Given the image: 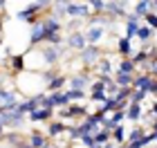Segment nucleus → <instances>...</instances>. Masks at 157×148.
Here are the masks:
<instances>
[{
    "mask_svg": "<svg viewBox=\"0 0 157 148\" xmlns=\"http://www.w3.org/2000/svg\"><path fill=\"white\" fill-rule=\"evenodd\" d=\"M25 121H27V115L18 112L16 108H11V110H0V123H2L5 128L16 130V128H20V126H25Z\"/></svg>",
    "mask_w": 157,
    "mask_h": 148,
    "instance_id": "obj_1",
    "label": "nucleus"
},
{
    "mask_svg": "<svg viewBox=\"0 0 157 148\" xmlns=\"http://www.w3.org/2000/svg\"><path fill=\"white\" fill-rule=\"evenodd\" d=\"M101 47L99 45H85L83 49H78V61H81V65L83 67H92V65H97V61L101 59Z\"/></svg>",
    "mask_w": 157,
    "mask_h": 148,
    "instance_id": "obj_2",
    "label": "nucleus"
},
{
    "mask_svg": "<svg viewBox=\"0 0 157 148\" xmlns=\"http://www.w3.org/2000/svg\"><path fill=\"white\" fill-rule=\"evenodd\" d=\"M36 47H38V45H36ZM36 52L40 54V61H43V65H47V67H54L56 63L61 61V54H59V47H56V45L40 43V47L36 49Z\"/></svg>",
    "mask_w": 157,
    "mask_h": 148,
    "instance_id": "obj_3",
    "label": "nucleus"
},
{
    "mask_svg": "<svg viewBox=\"0 0 157 148\" xmlns=\"http://www.w3.org/2000/svg\"><path fill=\"white\" fill-rule=\"evenodd\" d=\"M90 5L85 2V0H81V2H76V0H72V2L67 5V11H65V18H90Z\"/></svg>",
    "mask_w": 157,
    "mask_h": 148,
    "instance_id": "obj_4",
    "label": "nucleus"
},
{
    "mask_svg": "<svg viewBox=\"0 0 157 148\" xmlns=\"http://www.w3.org/2000/svg\"><path fill=\"white\" fill-rule=\"evenodd\" d=\"M40 11H45V9H43L38 2H29L25 9H20V11L16 13V18L23 20V23H29V25H32V23H36V20H38V13H40Z\"/></svg>",
    "mask_w": 157,
    "mask_h": 148,
    "instance_id": "obj_5",
    "label": "nucleus"
},
{
    "mask_svg": "<svg viewBox=\"0 0 157 148\" xmlns=\"http://www.w3.org/2000/svg\"><path fill=\"white\" fill-rule=\"evenodd\" d=\"M83 34H85V40H88L90 45H99V43L105 38L108 29H105V27H101V25H88V27L83 29Z\"/></svg>",
    "mask_w": 157,
    "mask_h": 148,
    "instance_id": "obj_6",
    "label": "nucleus"
},
{
    "mask_svg": "<svg viewBox=\"0 0 157 148\" xmlns=\"http://www.w3.org/2000/svg\"><path fill=\"white\" fill-rule=\"evenodd\" d=\"M92 81H94V76L88 74V72H78V74L67 76V83H70V88H72V90H88Z\"/></svg>",
    "mask_w": 157,
    "mask_h": 148,
    "instance_id": "obj_7",
    "label": "nucleus"
},
{
    "mask_svg": "<svg viewBox=\"0 0 157 148\" xmlns=\"http://www.w3.org/2000/svg\"><path fill=\"white\" fill-rule=\"evenodd\" d=\"M63 43H65L70 49H83L85 45H88V40H85V34H83V29H78V32H70V34H65V38H63Z\"/></svg>",
    "mask_w": 157,
    "mask_h": 148,
    "instance_id": "obj_8",
    "label": "nucleus"
},
{
    "mask_svg": "<svg viewBox=\"0 0 157 148\" xmlns=\"http://www.w3.org/2000/svg\"><path fill=\"white\" fill-rule=\"evenodd\" d=\"M45 40V27H43V18H38L36 23H32L29 29V47H36Z\"/></svg>",
    "mask_w": 157,
    "mask_h": 148,
    "instance_id": "obj_9",
    "label": "nucleus"
},
{
    "mask_svg": "<svg viewBox=\"0 0 157 148\" xmlns=\"http://www.w3.org/2000/svg\"><path fill=\"white\" fill-rule=\"evenodd\" d=\"M153 79H155V76H153L151 72H139V70H137V74L132 76V88H135V90H146V92H148V90H151Z\"/></svg>",
    "mask_w": 157,
    "mask_h": 148,
    "instance_id": "obj_10",
    "label": "nucleus"
},
{
    "mask_svg": "<svg viewBox=\"0 0 157 148\" xmlns=\"http://www.w3.org/2000/svg\"><path fill=\"white\" fill-rule=\"evenodd\" d=\"M18 105V94L13 92V90H5L0 88V108L2 110H11Z\"/></svg>",
    "mask_w": 157,
    "mask_h": 148,
    "instance_id": "obj_11",
    "label": "nucleus"
},
{
    "mask_svg": "<svg viewBox=\"0 0 157 148\" xmlns=\"http://www.w3.org/2000/svg\"><path fill=\"white\" fill-rule=\"evenodd\" d=\"M52 115H54V108H49V105H38L34 112L27 115V119L34 121V123H38V121H47V119H52Z\"/></svg>",
    "mask_w": 157,
    "mask_h": 148,
    "instance_id": "obj_12",
    "label": "nucleus"
},
{
    "mask_svg": "<svg viewBox=\"0 0 157 148\" xmlns=\"http://www.w3.org/2000/svg\"><path fill=\"white\" fill-rule=\"evenodd\" d=\"M132 52H135L132 38H128V36H119V38H117V54H119V59H124V56H130Z\"/></svg>",
    "mask_w": 157,
    "mask_h": 148,
    "instance_id": "obj_13",
    "label": "nucleus"
},
{
    "mask_svg": "<svg viewBox=\"0 0 157 148\" xmlns=\"http://www.w3.org/2000/svg\"><path fill=\"white\" fill-rule=\"evenodd\" d=\"M115 72H124V74H137V65L132 63L130 56H124L115 63Z\"/></svg>",
    "mask_w": 157,
    "mask_h": 148,
    "instance_id": "obj_14",
    "label": "nucleus"
},
{
    "mask_svg": "<svg viewBox=\"0 0 157 148\" xmlns=\"http://www.w3.org/2000/svg\"><path fill=\"white\" fill-rule=\"evenodd\" d=\"M141 115H144V105L141 103H128V108H126V119L128 121H132V123H137L141 121Z\"/></svg>",
    "mask_w": 157,
    "mask_h": 148,
    "instance_id": "obj_15",
    "label": "nucleus"
},
{
    "mask_svg": "<svg viewBox=\"0 0 157 148\" xmlns=\"http://www.w3.org/2000/svg\"><path fill=\"white\" fill-rule=\"evenodd\" d=\"M43 27H45V34H54V32L63 29V23H61V18L54 16V13H47V18H43Z\"/></svg>",
    "mask_w": 157,
    "mask_h": 148,
    "instance_id": "obj_16",
    "label": "nucleus"
},
{
    "mask_svg": "<svg viewBox=\"0 0 157 148\" xmlns=\"http://www.w3.org/2000/svg\"><path fill=\"white\" fill-rule=\"evenodd\" d=\"M115 63L117 61L108 59V56H101L97 61V74H115Z\"/></svg>",
    "mask_w": 157,
    "mask_h": 148,
    "instance_id": "obj_17",
    "label": "nucleus"
},
{
    "mask_svg": "<svg viewBox=\"0 0 157 148\" xmlns=\"http://www.w3.org/2000/svg\"><path fill=\"white\" fill-rule=\"evenodd\" d=\"M65 108H67L70 119H83L85 115H88V108H85L83 103H74V101H72V103H67Z\"/></svg>",
    "mask_w": 157,
    "mask_h": 148,
    "instance_id": "obj_18",
    "label": "nucleus"
},
{
    "mask_svg": "<svg viewBox=\"0 0 157 148\" xmlns=\"http://www.w3.org/2000/svg\"><path fill=\"white\" fill-rule=\"evenodd\" d=\"M65 83H67V76H65V74H56L54 79L45 85V92H56V90L65 88Z\"/></svg>",
    "mask_w": 157,
    "mask_h": 148,
    "instance_id": "obj_19",
    "label": "nucleus"
},
{
    "mask_svg": "<svg viewBox=\"0 0 157 148\" xmlns=\"http://www.w3.org/2000/svg\"><path fill=\"white\" fill-rule=\"evenodd\" d=\"M130 11L137 13L139 18H144L146 13L151 11V0H137V2H132V5H130Z\"/></svg>",
    "mask_w": 157,
    "mask_h": 148,
    "instance_id": "obj_20",
    "label": "nucleus"
},
{
    "mask_svg": "<svg viewBox=\"0 0 157 148\" xmlns=\"http://www.w3.org/2000/svg\"><path fill=\"white\" fill-rule=\"evenodd\" d=\"M153 36H155V29H153V27H148L146 23H141V25H139V29H137V34H135V38L141 40V43H148V40H151Z\"/></svg>",
    "mask_w": 157,
    "mask_h": 148,
    "instance_id": "obj_21",
    "label": "nucleus"
},
{
    "mask_svg": "<svg viewBox=\"0 0 157 148\" xmlns=\"http://www.w3.org/2000/svg\"><path fill=\"white\" fill-rule=\"evenodd\" d=\"M132 76L135 74H124V72H115L112 74V79L119 88H132Z\"/></svg>",
    "mask_w": 157,
    "mask_h": 148,
    "instance_id": "obj_22",
    "label": "nucleus"
},
{
    "mask_svg": "<svg viewBox=\"0 0 157 148\" xmlns=\"http://www.w3.org/2000/svg\"><path fill=\"white\" fill-rule=\"evenodd\" d=\"M65 128H67V126L63 123V121H49V126H47V137L65 135Z\"/></svg>",
    "mask_w": 157,
    "mask_h": 148,
    "instance_id": "obj_23",
    "label": "nucleus"
},
{
    "mask_svg": "<svg viewBox=\"0 0 157 148\" xmlns=\"http://www.w3.org/2000/svg\"><path fill=\"white\" fill-rule=\"evenodd\" d=\"M29 146H34V148H43L47 144V135H43V132H29V142H27Z\"/></svg>",
    "mask_w": 157,
    "mask_h": 148,
    "instance_id": "obj_24",
    "label": "nucleus"
},
{
    "mask_svg": "<svg viewBox=\"0 0 157 148\" xmlns=\"http://www.w3.org/2000/svg\"><path fill=\"white\" fill-rule=\"evenodd\" d=\"M83 23H85L83 18H65V34L83 29Z\"/></svg>",
    "mask_w": 157,
    "mask_h": 148,
    "instance_id": "obj_25",
    "label": "nucleus"
},
{
    "mask_svg": "<svg viewBox=\"0 0 157 148\" xmlns=\"http://www.w3.org/2000/svg\"><path fill=\"white\" fill-rule=\"evenodd\" d=\"M110 137H112V142H115V144H126V126L119 123L117 128L110 132Z\"/></svg>",
    "mask_w": 157,
    "mask_h": 148,
    "instance_id": "obj_26",
    "label": "nucleus"
},
{
    "mask_svg": "<svg viewBox=\"0 0 157 148\" xmlns=\"http://www.w3.org/2000/svg\"><path fill=\"white\" fill-rule=\"evenodd\" d=\"M63 92H65V97H67V101L72 103V101H83L85 97H88V92H85V90H63Z\"/></svg>",
    "mask_w": 157,
    "mask_h": 148,
    "instance_id": "obj_27",
    "label": "nucleus"
},
{
    "mask_svg": "<svg viewBox=\"0 0 157 148\" xmlns=\"http://www.w3.org/2000/svg\"><path fill=\"white\" fill-rule=\"evenodd\" d=\"M130 59H132V63H135V65H144V63L148 61V52H146V47L144 49H137V52H132L130 54Z\"/></svg>",
    "mask_w": 157,
    "mask_h": 148,
    "instance_id": "obj_28",
    "label": "nucleus"
},
{
    "mask_svg": "<svg viewBox=\"0 0 157 148\" xmlns=\"http://www.w3.org/2000/svg\"><path fill=\"white\" fill-rule=\"evenodd\" d=\"M146 97H148L146 90H135V88H130V97H128V99H130L132 103H144Z\"/></svg>",
    "mask_w": 157,
    "mask_h": 148,
    "instance_id": "obj_29",
    "label": "nucleus"
},
{
    "mask_svg": "<svg viewBox=\"0 0 157 148\" xmlns=\"http://www.w3.org/2000/svg\"><path fill=\"white\" fill-rule=\"evenodd\" d=\"M146 128H144V126H135V128L130 130V132H128V135H126V142H135V139H139V137H144L146 135Z\"/></svg>",
    "mask_w": 157,
    "mask_h": 148,
    "instance_id": "obj_30",
    "label": "nucleus"
},
{
    "mask_svg": "<svg viewBox=\"0 0 157 148\" xmlns=\"http://www.w3.org/2000/svg\"><path fill=\"white\" fill-rule=\"evenodd\" d=\"M0 139H5V142L9 144V146L16 148L20 142H23V135H18V132H9V135H5V132H2V137H0Z\"/></svg>",
    "mask_w": 157,
    "mask_h": 148,
    "instance_id": "obj_31",
    "label": "nucleus"
},
{
    "mask_svg": "<svg viewBox=\"0 0 157 148\" xmlns=\"http://www.w3.org/2000/svg\"><path fill=\"white\" fill-rule=\"evenodd\" d=\"M76 142L81 144V146H85V148H92V146H94V135H90V132H83V135L76 139Z\"/></svg>",
    "mask_w": 157,
    "mask_h": 148,
    "instance_id": "obj_32",
    "label": "nucleus"
},
{
    "mask_svg": "<svg viewBox=\"0 0 157 148\" xmlns=\"http://www.w3.org/2000/svg\"><path fill=\"white\" fill-rule=\"evenodd\" d=\"M141 23H146L148 27H153V29L157 32V13H155V11H148L146 16L141 18Z\"/></svg>",
    "mask_w": 157,
    "mask_h": 148,
    "instance_id": "obj_33",
    "label": "nucleus"
},
{
    "mask_svg": "<svg viewBox=\"0 0 157 148\" xmlns=\"http://www.w3.org/2000/svg\"><path fill=\"white\" fill-rule=\"evenodd\" d=\"M90 5V9L94 13H103V7H105V0H85Z\"/></svg>",
    "mask_w": 157,
    "mask_h": 148,
    "instance_id": "obj_34",
    "label": "nucleus"
},
{
    "mask_svg": "<svg viewBox=\"0 0 157 148\" xmlns=\"http://www.w3.org/2000/svg\"><path fill=\"white\" fill-rule=\"evenodd\" d=\"M9 65L13 67V72H25V67H23V56H11V59H9Z\"/></svg>",
    "mask_w": 157,
    "mask_h": 148,
    "instance_id": "obj_35",
    "label": "nucleus"
},
{
    "mask_svg": "<svg viewBox=\"0 0 157 148\" xmlns=\"http://www.w3.org/2000/svg\"><path fill=\"white\" fill-rule=\"evenodd\" d=\"M56 74H59V72H56V70H52V67H49L47 72H40V79H43V83H49V81H52L54 76H56Z\"/></svg>",
    "mask_w": 157,
    "mask_h": 148,
    "instance_id": "obj_36",
    "label": "nucleus"
},
{
    "mask_svg": "<svg viewBox=\"0 0 157 148\" xmlns=\"http://www.w3.org/2000/svg\"><path fill=\"white\" fill-rule=\"evenodd\" d=\"M97 79L103 83V85H108V83L112 81V74H97Z\"/></svg>",
    "mask_w": 157,
    "mask_h": 148,
    "instance_id": "obj_37",
    "label": "nucleus"
},
{
    "mask_svg": "<svg viewBox=\"0 0 157 148\" xmlns=\"http://www.w3.org/2000/svg\"><path fill=\"white\" fill-rule=\"evenodd\" d=\"M151 126H153V128H151V130H148V132H151V135H153V139H155V142H157V117H155V121H153Z\"/></svg>",
    "mask_w": 157,
    "mask_h": 148,
    "instance_id": "obj_38",
    "label": "nucleus"
},
{
    "mask_svg": "<svg viewBox=\"0 0 157 148\" xmlns=\"http://www.w3.org/2000/svg\"><path fill=\"white\" fill-rule=\"evenodd\" d=\"M148 94L157 97V79H153V83H151V90H148Z\"/></svg>",
    "mask_w": 157,
    "mask_h": 148,
    "instance_id": "obj_39",
    "label": "nucleus"
},
{
    "mask_svg": "<svg viewBox=\"0 0 157 148\" xmlns=\"http://www.w3.org/2000/svg\"><path fill=\"white\" fill-rule=\"evenodd\" d=\"M119 7H124V9H130V0H115Z\"/></svg>",
    "mask_w": 157,
    "mask_h": 148,
    "instance_id": "obj_40",
    "label": "nucleus"
},
{
    "mask_svg": "<svg viewBox=\"0 0 157 148\" xmlns=\"http://www.w3.org/2000/svg\"><path fill=\"white\" fill-rule=\"evenodd\" d=\"M148 112H151V117H157V101H153V105L148 108Z\"/></svg>",
    "mask_w": 157,
    "mask_h": 148,
    "instance_id": "obj_41",
    "label": "nucleus"
},
{
    "mask_svg": "<svg viewBox=\"0 0 157 148\" xmlns=\"http://www.w3.org/2000/svg\"><path fill=\"white\" fill-rule=\"evenodd\" d=\"M16 148H34V146H29V144H27V142H25V139H23V142H20V144H18Z\"/></svg>",
    "mask_w": 157,
    "mask_h": 148,
    "instance_id": "obj_42",
    "label": "nucleus"
},
{
    "mask_svg": "<svg viewBox=\"0 0 157 148\" xmlns=\"http://www.w3.org/2000/svg\"><path fill=\"white\" fill-rule=\"evenodd\" d=\"M151 11L157 13V0H151Z\"/></svg>",
    "mask_w": 157,
    "mask_h": 148,
    "instance_id": "obj_43",
    "label": "nucleus"
},
{
    "mask_svg": "<svg viewBox=\"0 0 157 148\" xmlns=\"http://www.w3.org/2000/svg\"><path fill=\"white\" fill-rule=\"evenodd\" d=\"M5 9V0H0V11H2Z\"/></svg>",
    "mask_w": 157,
    "mask_h": 148,
    "instance_id": "obj_44",
    "label": "nucleus"
},
{
    "mask_svg": "<svg viewBox=\"0 0 157 148\" xmlns=\"http://www.w3.org/2000/svg\"><path fill=\"white\" fill-rule=\"evenodd\" d=\"M2 132H5V126H2V123H0V137H2Z\"/></svg>",
    "mask_w": 157,
    "mask_h": 148,
    "instance_id": "obj_45",
    "label": "nucleus"
},
{
    "mask_svg": "<svg viewBox=\"0 0 157 148\" xmlns=\"http://www.w3.org/2000/svg\"><path fill=\"white\" fill-rule=\"evenodd\" d=\"M43 148H54V146H49V144H45V146H43Z\"/></svg>",
    "mask_w": 157,
    "mask_h": 148,
    "instance_id": "obj_46",
    "label": "nucleus"
},
{
    "mask_svg": "<svg viewBox=\"0 0 157 148\" xmlns=\"http://www.w3.org/2000/svg\"><path fill=\"white\" fill-rule=\"evenodd\" d=\"M0 110H2V108H0Z\"/></svg>",
    "mask_w": 157,
    "mask_h": 148,
    "instance_id": "obj_47",
    "label": "nucleus"
}]
</instances>
